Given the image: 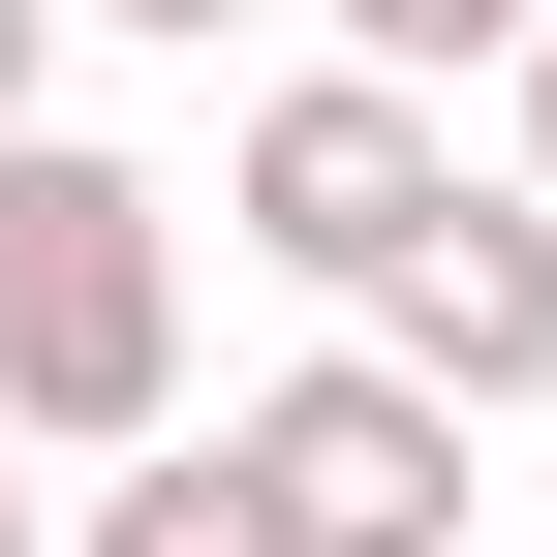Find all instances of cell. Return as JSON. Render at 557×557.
<instances>
[{"mask_svg": "<svg viewBox=\"0 0 557 557\" xmlns=\"http://www.w3.org/2000/svg\"><path fill=\"white\" fill-rule=\"evenodd\" d=\"M0 434H62V465L186 434V186L62 156V124H0Z\"/></svg>", "mask_w": 557, "mask_h": 557, "instance_id": "1", "label": "cell"}, {"mask_svg": "<svg viewBox=\"0 0 557 557\" xmlns=\"http://www.w3.org/2000/svg\"><path fill=\"white\" fill-rule=\"evenodd\" d=\"M94 557H310V496H278L248 434H124L94 465Z\"/></svg>", "mask_w": 557, "mask_h": 557, "instance_id": "5", "label": "cell"}, {"mask_svg": "<svg viewBox=\"0 0 557 557\" xmlns=\"http://www.w3.org/2000/svg\"><path fill=\"white\" fill-rule=\"evenodd\" d=\"M0 557H32V465H0Z\"/></svg>", "mask_w": 557, "mask_h": 557, "instance_id": "10", "label": "cell"}, {"mask_svg": "<svg viewBox=\"0 0 557 557\" xmlns=\"http://www.w3.org/2000/svg\"><path fill=\"white\" fill-rule=\"evenodd\" d=\"M218 434L310 496V557H465V434H496V403H434L403 341H310V372H278V403H218Z\"/></svg>", "mask_w": 557, "mask_h": 557, "instance_id": "3", "label": "cell"}, {"mask_svg": "<svg viewBox=\"0 0 557 557\" xmlns=\"http://www.w3.org/2000/svg\"><path fill=\"white\" fill-rule=\"evenodd\" d=\"M32 62H62V0H0V124H32Z\"/></svg>", "mask_w": 557, "mask_h": 557, "instance_id": "8", "label": "cell"}, {"mask_svg": "<svg viewBox=\"0 0 557 557\" xmlns=\"http://www.w3.org/2000/svg\"><path fill=\"white\" fill-rule=\"evenodd\" d=\"M434 186H465V124L403 94V62H278V94H248V156H218V218H248L278 278H341V310H372V278L434 248Z\"/></svg>", "mask_w": 557, "mask_h": 557, "instance_id": "2", "label": "cell"}, {"mask_svg": "<svg viewBox=\"0 0 557 557\" xmlns=\"http://www.w3.org/2000/svg\"><path fill=\"white\" fill-rule=\"evenodd\" d=\"M372 341H403L434 403H557V186H527V156H496V186H434V248L372 278Z\"/></svg>", "mask_w": 557, "mask_h": 557, "instance_id": "4", "label": "cell"}, {"mask_svg": "<svg viewBox=\"0 0 557 557\" xmlns=\"http://www.w3.org/2000/svg\"><path fill=\"white\" fill-rule=\"evenodd\" d=\"M557 0H341V62H403V94H465V62H527Z\"/></svg>", "mask_w": 557, "mask_h": 557, "instance_id": "6", "label": "cell"}, {"mask_svg": "<svg viewBox=\"0 0 557 557\" xmlns=\"http://www.w3.org/2000/svg\"><path fill=\"white\" fill-rule=\"evenodd\" d=\"M496 94H527V186H557V32H527V62H496Z\"/></svg>", "mask_w": 557, "mask_h": 557, "instance_id": "9", "label": "cell"}, {"mask_svg": "<svg viewBox=\"0 0 557 557\" xmlns=\"http://www.w3.org/2000/svg\"><path fill=\"white\" fill-rule=\"evenodd\" d=\"M94 32H186V62H218V32H248V0H94Z\"/></svg>", "mask_w": 557, "mask_h": 557, "instance_id": "7", "label": "cell"}]
</instances>
